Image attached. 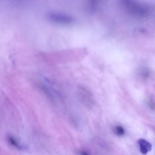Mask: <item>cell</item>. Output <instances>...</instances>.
Wrapping results in <instances>:
<instances>
[{"mask_svg": "<svg viewBox=\"0 0 155 155\" xmlns=\"http://www.w3.org/2000/svg\"><path fill=\"white\" fill-rule=\"evenodd\" d=\"M138 144L140 148V151L143 154H146L150 151L152 148V145L146 140L143 139H140L138 140Z\"/></svg>", "mask_w": 155, "mask_h": 155, "instance_id": "6da1fadb", "label": "cell"}, {"mask_svg": "<svg viewBox=\"0 0 155 155\" xmlns=\"http://www.w3.org/2000/svg\"><path fill=\"white\" fill-rule=\"evenodd\" d=\"M8 141L12 146H13L14 147H15L18 149L21 150V149L24 148L20 142H19V141L13 136H9L8 137Z\"/></svg>", "mask_w": 155, "mask_h": 155, "instance_id": "7a4b0ae2", "label": "cell"}, {"mask_svg": "<svg viewBox=\"0 0 155 155\" xmlns=\"http://www.w3.org/2000/svg\"><path fill=\"white\" fill-rule=\"evenodd\" d=\"M113 131L114 133L119 136H123L125 134V130L124 128L120 126V125H116L114 128H113Z\"/></svg>", "mask_w": 155, "mask_h": 155, "instance_id": "3957f363", "label": "cell"}, {"mask_svg": "<svg viewBox=\"0 0 155 155\" xmlns=\"http://www.w3.org/2000/svg\"><path fill=\"white\" fill-rule=\"evenodd\" d=\"M79 154H80V155H90L88 152H87L86 151H84V150L81 151Z\"/></svg>", "mask_w": 155, "mask_h": 155, "instance_id": "277c9868", "label": "cell"}]
</instances>
